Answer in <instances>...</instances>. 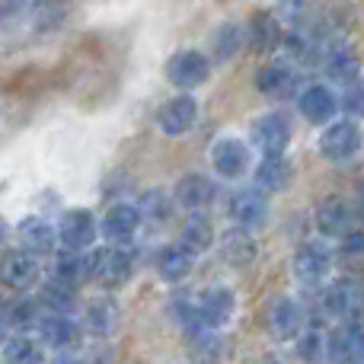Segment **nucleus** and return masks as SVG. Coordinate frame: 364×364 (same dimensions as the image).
<instances>
[{
	"label": "nucleus",
	"instance_id": "6e6552de",
	"mask_svg": "<svg viewBox=\"0 0 364 364\" xmlns=\"http://www.w3.org/2000/svg\"><path fill=\"white\" fill-rule=\"evenodd\" d=\"M58 233H61V243L68 246V250H87L96 240V218L87 208H74V211L64 214Z\"/></svg>",
	"mask_w": 364,
	"mask_h": 364
},
{
	"label": "nucleus",
	"instance_id": "9b49d317",
	"mask_svg": "<svg viewBox=\"0 0 364 364\" xmlns=\"http://www.w3.org/2000/svg\"><path fill=\"white\" fill-rule=\"evenodd\" d=\"M233 310H237V297L230 288H211L198 304V316L205 323V329H220L230 323Z\"/></svg>",
	"mask_w": 364,
	"mask_h": 364
},
{
	"label": "nucleus",
	"instance_id": "1a4fd4ad",
	"mask_svg": "<svg viewBox=\"0 0 364 364\" xmlns=\"http://www.w3.org/2000/svg\"><path fill=\"white\" fill-rule=\"evenodd\" d=\"M195 119H198V102L192 100V96H173L170 102H164L157 112V122L160 128H164L166 134H186L188 128L195 125Z\"/></svg>",
	"mask_w": 364,
	"mask_h": 364
},
{
	"label": "nucleus",
	"instance_id": "2f4dec72",
	"mask_svg": "<svg viewBox=\"0 0 364 364\" xmlns=\"http://www.w3.org/2000/svg\"><path fill=\"white\" fill-rule=\"evenodd\" d=\"M4 358L13 361V364H38L45 355L38 352L36 342H29V339H6L4 342Z\"/></svg>",
	"mask_w": 364,
	"mask_h": 364
},
{
	"label": "nucleus",
	"instance_id": "cd10ccee",
	"mask_svg": "<svg viewBox=\"0 0 364 364\" xmlns=\"http://www.w3.org/2000/svg\"><path fill=\"white\" fill-rule=\"evenodd\" d=\"M211 240H214L211 220H208L205 214H192V218L186 220V227H182V246L192 252H205L208 246H211Z\"/></svg>",
	"mask_w": 364,
	"mask_h": 364
},
{
	"label": "nucleus",
	"instance_id": "f03ea898",
	"mask_svg": "<svg viewBox=\"0 0 364 364\" xmlns=\"http://www.w3.org/2000/svg\"><path fill=\"white\" fill-rule=\"evenodd\" d=\"M166 77H170L173 87H182V90H195L211 77V64L201 51H176V55L166 61Z\"/></svg>",
	"mask_w": 364,
	"mask_h": 364
},
{
	"label": "nucleus",
	"instance_id": "0eeeda50",
	"mask_svg": "<svg viewBox=\"0 0 364 364\" xmlns=\"http://www.w3.org/2000/svg\"><path fill=\"white\" fill-rule=\"evenodd\" d=\"M211 164L224 179H240L250 170V147L237 138H220L211 147Z\"/></svg>",
	"mask_w": 364,
	"mask_h": 364
},
{
	"label": "nucleus",
	"instance_id": "9d476101",
	"mask_svg": "<svg viewBox=\"0 0 364 364\" xmlns=\"http://www.w3.org/2000/svg\"><path fill=\"white\" fill-rule=\"evenodd\" d=\"M141 208L134 205H112L106 211V218H102V237L109 240V243H128V240L134 237V230L141 227Z\"/></svg>",
	"mask_w": 364,
	"mask_h": 364
},
{
	"label": "nucleus",
	"instance_id": "f3484780",
	"mask_svg": "<svg viewBox=\"0 0 364 364\" xmlns=\"http://www.w3.org/2000/svg\"><path fill=\"white\" fill-rule=\"evenodd\" d=\"M316 224H320V230L329 233V237H346L355 224V208L348 205L346 198H329V201H323L320 211H316Z\"/></svg>",
	"mask_w": 364,
	"mask_h": 364
},
{
	"label": "nucleus",
	"instance_id": "c9c22d12",
	"mask_svg": "<svg viewBox=\"0 0 364 364\" xmlns=\"http://www.w3.org/2000/svg\"><path fill=\"white\" fill-rule=\"evenodd\" d=\"M346 109L352 115H358V119H364V80H352V87L346 93Z\"/></svg>",
	"mask_w": 364,
	"mask_h": 364
},
{
	"label": "nucleus",
	"instance_id": "b1692460",
	"mask_svg": "<svg viewBox=\"0 0 364 364\" xmlns=\"http://www.w3.org/2000/svg\"><path fill=\"white\" fill-rule=\"evenodd\" d=\"M157 272L164 282L176 284L182 278H188V272H192V250H186V246H170V250L160 252L157 259Z\"/></svg>",
	"mask_w": 364,
	"mask_h": 364
},
{
	"label": "nucleus",
	"instance_id": "aec40b11",
	"mask_svg": "<svg viewBox=\"0 0 364 364\" xmlns=\"http://www.w3.org/2000/svg\"><path fill=\"white\" fill-rule=\"evenodd\" d=\"M214 198V182L205 179L201 173H192V176H182L176 182V201L188 211H198V208L211 205Z\"/></svg>",
	"mask_w": 364,
	"mask_h": 364
},
{
	"label": "nucleus",
	"instance_id": "f704fd0d",
	"mask_svg": "<svg viewBox=\"0 0 364 364\" xmlns=\"http://www.w3.org/2000/svg\"><path fill=\"white\" fill-rule=\"evenodd\" d=\"M326 352V336L320 333V329H307V333L301 336V355H307V358H316V355Z\"/></svg>",
	"mask_w": 364,
	"mask_h": 364
},
{
	"label": "nucleus",
	"instance_id": "4be33fe9",
	"mask_svg": "<svg viewBox=\"0 0 364 364\" xmlns=\"http://www.w3.org/2000/svg\"><path fill=\"white\" fill-rule=\"evenodd\" d=\"M291 164L282 157V154H275V157H265L262 164H259L256 170V186L262 188V192H284V188L291 186Z\"/></svg>",
	"mask_w": 364,
	"mask_h": 364
},
{
	"label": "nucleus",
	"instance_id": "dca6fc26",
	"mask_svg": "<svg viewBox=\"0 0 364 364\" xmlns=\"http://www.w3.org/2000/svg\"><path fill=\"white\" fill-rule=\"evenodd\" d=\"M297 106H301V112H304L307 122H314V125H326V122L336 115L339 102H336L333 90L314 83V87H307L301 96H297Z\"/></svg>",
	"mask_w": 364,
	"mask_h": 364
},
{
	"label": "nucleus",
	"instance_id": "4c0bfd02",
	"mask_svg": "<svg viewBox=\"0 0 364 364\" xmlns=\"http://www.w3.org/2000/svg\"><path fill=\"white\" fill-rule=\"evenodd\" d=\"M342 250H346V256H361V252H364V233H352V230H348Z\"/></svg>",
	"mask_w": 364,
	"mask_h": 364
},
{
	"label": "nucleus",
	"instance_id": "6ab92c4d",
	"mask_svg": "<svg viewBox=\"0 0 364 364\" xmlns=\"http://www.w3.org/2000/svg\"><path fill=\"white\" fill-rule=\"evenodd\" d=\"M38 336H42V342H48L51 348L80 346V329L64 314H51V316H45V320H38Z\"/></svg>",
	"mask_w": 364,
	"mask_h": 364
},
{
	"label": "nucleus",
	"instance_id": "f257e3e1",
	"mask_svg": "<svg viewBox=\"0 0 364 364\" xmlns=\"http://www.w3.org/2000/svg\"><path fill=\"white\" fill-rule=\"evenodd\" d=\"M132 272H134L132 252L119 250V243L109 246V250L93 252V259H90V275H93L96 282H102L106 288H119V284H125L128 278H132Z\"/></svg>",
	"mask_w": 364,
	"mask_h": 364
},
{
	"label": "nucleus",
	"instance_id": "39448f33",
	"mask_svg": "<svg viewBox=\"0 0 364 364\" xmlns=\"http://www.w3.org/2000/svg\"><path fill=\"white\" fill-rule=\"evenodd\" d=\"M329 265H333V252L323 240H314V243H304L301 250L294 252V275L301 278L304 284H320L323 278L329 275Z\"/></svg>",
	"mask_w": 364,
	"mask_h": 364
},
{
	"label": "nucleus",
	"instance_id": "20e7f679",
	"mask_svg": "<svg viewBox=\"0 0 364 364\" xmlns=\"http://www.w3.org/2000/svg\"><path fill=\"white\" fill-rule=\"evenodd\" d=\"M358 151H361V128L355 122H336L320 138V154L326 160H336V164L355 157Z\"/></svg>",
	"mask_w": 364,
	"mask_h": 364
},
{
	"label": "nucleus",
	"instance_id": "a211bd4d",
	"mask_svg": "<svg viewBox=\"0 0 364 364\" xmlns=\"http://www.w3.org/2000/svg\"><path fill=\"white\" fill-rule=\"evenodd\" d=\"M269 333L275 336V339H294L297 333H301L304 326V314L301 307H297L294 301H288V297H282V301L272 304L269 310Z\"/></svg>",
	"mask_w": 364,
	"mask_h": 364
},
{
	"label": "nucleus",
	"instance_id": "423d86ee",
	"mask_svg": "<svg viewBox=\"0 0 364 364\" xmlns=\"http://www.w3.org/2000/svg\"><path fill=\"white\" fill-rule=\"evenodd\" d=\"M252 144L265 154V157H275L284 154L291 144V125L284 115H265L252 125Z\"/></svg>",
	"mask_w": 364,
	"mask_h": 364
},
{
	"label": "nucleus",
	"instance_id": "473e14b6",
	"mask_svg": "<svg viewBox=\"0 0 364 364\" xmlns=\"http://www.w3.org/2000/svg\"><path fill=\"white\" fill-rule=\"evenodd\" d=\"M42 301L48 304L55 314H68V310L74 307V288L55 278L51 284H45V288H42Z\"/></svg>",
	"mask_w": 364,
	"mask_h": 364
},
{
	"label": "nucleus",
	"instance_id": "72a5a7b5",
	"mask_svg": "<svg viewBox=\"0 0 364 364\" xmlns=\"http://www.w3.org/2000/svg\"><path fill=\"white\" fill-rule=\"evenodd\" d=\"M240 48V29L237 26H220L218 36H214V55L218 61H230Z\"/></svg>",
	"mask_w": 364,
	"mask_h": 364
},
{
	"label": "nucleus",
	"instance_id": "4468645a",
	"mask_svg": "<svg viewBox=\"0 0 364 364\" xmlns=\"http://www.w3.org/2000/svg\"><path fill=\"white\" fill-rule=\"evenodd\" d=\"M16 233H19V246H23V250H29V252H36V256H42V252H51V246L61 240V233H58L45 218H38V214L19 220Z\"/></svg>",
	"mask_w": 364,
	"mask_h": 364
},
{
	"label": "nucleus",
	"instance_id": "7ed1b4c3",
	"mask_svg": "<svg viewBox=\"0 0 364 364\" xmlns=\"http://www.w3.org/2000/svg\"><path fill=\"white\" fill-rule=\"evenodd\" d=\"M326 310L339 320H358L364 314V288L352 278H339L326 288V297H323Z\"/></svg>",
	"mask_w": 364,
	"mask_h": 364
},
{
	"label": "nucleus",
	"instance_id": "bb28decb",
	"mask_svg": "<svg viewBox=\"0 0 364 364\" xmlns=\"http://www.w3.org/2000/svg\"><path fill=\"white\" fill-rule=\"evenodd\" d=\"M51 275L58 278V282L70 284V288H77V284L83 282V278L90 275V262L80 256V250H68L64 256L55 259V269H51Z\"/></svg>",
	"mask_w": 364,
	"mask_h": 364
},
{
	"label": "nucleus",
	"instance_id": "412c9836",
	"mask_svg": "<svg viewBox=\"0 0 364 364\" xmlns=\"http://www.w3.org/2000/svg\"><path fill=\"white\" fill-rule=\"evenodd\" d=\"M256 87L262 90L265 96H272V100H284V96L294 93L297 80H294V70H291L288 64H269V68L259 70Z\"/></svg>",
	"mask_w": 364,
	"mask_h": 364
},
{
	"label": "nucleus",
	"instance_id": "e433bc0d",
	"mask_svg": "<svg viewBox=\"0 0 364 364\" xmlns=\"http://www.w3.org/2000/svg\"><path fill=\"white\" fill-rule=\"evenodd\" d=\"M310 10H314V0H282V16L291 19V23L304 19Z\"/></svg>",
	"mask_w": 364,
	"mask_h": 364
},
{
	"label": "nucleus",
	"instance_id": "393cba45",
	"mask_svg": "<svg viewBox=\"0 0 364 364\" xmlns=\"http://www.w3.org/2000/svg\"><path fill=\"white\" fill-rule=\"evenodd\" d=\"M87 329L96 336H112L119 329V307L109 297H96L87 304Z\"/></svg>",
	"mask_w": 364,
	"mask_h": 364
},
{
	"label": "nucleus",
	"instance_id": "2eb2a0df",
	"mask_svg": "<svg viewBox=\"0 0 364 364\" xmlns=\"http://www.w3.org/2000/svg\"><path fill=\"white\" fill-rule=\"evenodd\" d=\"M36 252H29V250H10V252H4V282L10 284L13 291H26V288H32L36 284V278H38V265H36Z\"/></svg>",
	"mask_w": 364,
	"mask_h": 364
},
{
	"label": "nucleus",
	"instance_id": "a878e982",
	"mask_svg": "<svg viewBox=\"0 0 364 364\" xmlns=\"http://www.w3.org/2000/svg\"><path fill=\"white\" fill-rule=\"evenodd\" d=\"M141 218H144L147 227H166L173 218V198L164 188H151L141 198Z\"/></svg>",
	"mask_w": 364,
	"mask_h": 364
},
{
	"label": "nucleus",
	"instance_id": "c756f323",
	"mask_svg": "<svg viewBox=\"0 0 364 364\" xmlns=\"http://www.w3.org/2000/svg\"><path fill=\"white\" fill-rule=\"evenodd\" d=\"M326 70L336 80H355V74H358V58L348 48H336V51H329V58H326Z\"/></svg>",
	"mask_w": 364,
	"mask_h": 364
},
{
	"label": "nucleus",
	"instance_id": "ddd939ff",
	"mask_svg": "<svg viewBox=\"0 0 364 364\" xmlns=\"http://www.w3.org/2000/svg\"><path fill=\"white\" fill-rule=\"evenodd\" d=\"M265 214H269V205H265V195L259 188H243V192H237L230 198V218L246 230L262 227Z\"/></svg>",
	"mask_w": 364,
	"mask_h": 364
},
{
	"label": "nucleus",
	"instance_id": "f8f14e48",
	"mask_svg": "<svg viewBox=\"0 0 364 364\" xmlns=\"http://www.w3.org/2000/svg\"><path fill=\"white\" fill-rule=\"evenodd\" d=\"M326 355H333L339 361L364 358V329L355 320H346L336 333L326 336Z\"/></svg>",
	"mask_w": 364,
	"mask_h": 364
},
{
	"label": "nucleus",
	"instance_id": "7c9ffc66",
	"mask_svg": "<svg viewBox=\"0 0 364 364\" xmlns=\"http://www.w3.org/2000/svg\"><path fill=\"white\" fill-rule=\"evenodd\" d=\"M36 316H38V310L32 301H23V297H19V301L4 304V326H19V329L32 326V323H38Z\"/></svg>",
	"mask_w": 364,
	"mask_h": 364
},
{
	"label": "nucleus",
	"instance_id": "5701e85b",
	"mask_svg": "<svg viewBox=\"0 0 364 364\" xmlns=\"http://www.w3.org/2000/svg\"><path fill=\"white\" fill-rule=\"evenodd\" d=\"M250 42H252V48L262 51V55L275 51L278 45H282V23H278V16L259 13V16L250 23Z\"/></svg>",
	"mask_w": 364,
	"mask_h": 364
},
{
	"label": "nucleus",
	"instance_id": "c85d7f7f",
	"mask_svg": "<svg viewBox=\"0 0 364 364\" xmlns=\"http://www.w3.org/2000/svg\"><path fill=\"white\" fill-rule=\"evenodd\" d=\"M220 250H224V259L233 265H246L256 259V243H252L250 233L243 230H230L224 240H220Z\"/></svg>",
	"mask_w": 364,
	"mask_h": 364
}]
</instances>
